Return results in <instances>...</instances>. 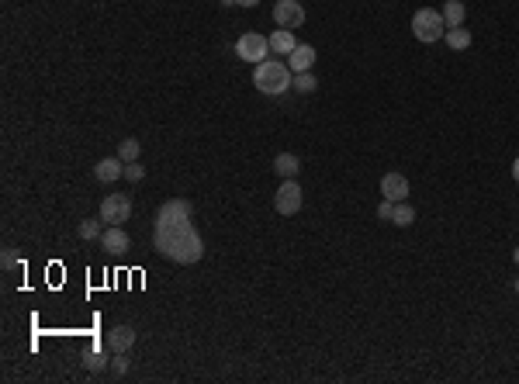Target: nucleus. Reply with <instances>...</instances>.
I'll return each instance as SVG.
<instances>
[{
	"mask_svg": "<svg viewBox=\"0 0 519 384\" xmlns=\"http://www.w3.org/2000/svg\"><path fill=\"white\" fill-rule=\"evenodd\" d=\"M274 21H277V28H301L305 25V7L298 4V0H277L274 4Z\"/></svg>",
	"mask_w": 519,
	"mask_h": 384,
	"instance_id": "nucleus-7",
	"label": "nucleus"
},
{
	"mask_svg": "<svg viewBox=\"0 0 519 384\" xmlns=\"http://www.w3.org/2000/svg\"><path fill=\"white\" fill-rule=\"evenodd\" d=\"M142 177H146V170L139 166V160H135V163H125V180H132V184H139Z\"/></svg>",
	"mask_w": 519,
	"mask_h": 384,
	"instance_id": "nucleus-22",
	"label": "nucleus"
},
{
	"mask_svg": "<svg viewBox=\"0 0 519 384\" xmlns=\"http://www.w3.org/2000/svg\"><path fill=\"white\" fill-rule=\"evenodd\" d=\"M235 55L242 59V62H263L267 55H270V39L267 35H256V32H246L239 42H235Z\"/></svg>",
	"mask_w": 519,
	"mask_h": 384,
	"instance_id": "nucleus-4",
	"label": "nucleus"
},
{
	"mask_svg": "<svg viewBox=\"0 0 519 384\" xmlns=\"http://www.w3.org/2000/svg\"><path fill=\"white\" fill-rule=\"evenodd\" d=\"M301 205H305V198H301L298 180H284V184L277 187V194H274V208H277V215H298Z\"/></svg>",
	"mask_w": 519,
	"mask_h": 384,
	"instance_id": "nucleus-5",
	"label": "nucleus"
},
{
	"mask_svg": "<svg viewBox=\"0 0 519 384\" xmlns=\"http://www.w3.org/2000/svg\"><path fill=\"white\" fill-rule=\"evenodd\" d=\"M298 94H315L319 90V80L312 76V73H294V83H291Z\"/></svg>",
	"mask_w": 519,
	"mask_h": 384,
	"instance_id": "nucleus-21",
	"label": "nucleus"
},
{
	"mask_svg": "<svg viewBox=\"0 0 519 384\" xmlns=\"http://www.w3.org/2000/svg\"><path fill=\"white\" fill-rule=\"evenodd\" d=\"M232 4H239V7H256L260 0H232Z\"/></svg>",
	"mask_w": 519,
	"mask_h": 384,
	"instance_id": "nucleus-27",
	"label": "nucleus"
},
{
	"mask_svg": "<svg viewBox=\"0 0 519 384\" xmlns=\"http://www.w3.org/2000/svg\"><path fill=\"white\" fill-rule=\"evenodd\" d=\"M412 35L419 39V42H440L443 35H447V21H443V11H436V7H422V11H415L412 14Z\"/></svg>",
	"mask_w": 519,
	"mask_h": 384,
	"instance_id": "nucleus-3",
	"label": "nucleus"
},
{
	"mask_svg": "<svg viewBox=\"0 0 519 384\" xmlns=\"http://www.w3.org/2000/svg\"><path fill=\"white\" fill-rule=\"evenodd\" d=\"M274 170H277L284 180H298V173H301V160H298L294 153H281V156L274 160Z\"/></svg>",
	"mask_w": 519,
	"mask_h": 384,
	"instance_id": "nucleus-15",
	"label": "nucleus"
},
{
	"mask_svg": "<svg viewBox=\"0 0 519 384\" xmlns=\"http://www.w3.org/2000/svg\"><path fill=\"white\" fill-rule=\"evenodd\" d=\"M253 83H256V90L260 94H284L291 83H294V73H291L288 62H274V59H263V62H256V69H253Z\"/></svg>",
	"mask_w": 519,
	"mask_h": 384,
	"instance_id": "nucleus-2",
	"label": "nucleus"
},
{
	"mask_svg": "<svg viewBox=\"0 0 519 384\" xmlns=\"http://www.w3.org/2000/svg\"><path fill=\"white\" fill-rule=\"evenodd\" d=\"M104 364H108V360H104V353H97V350H94V353H87V367H90V371H101Z\"/></svg>",
	"mask_w": 519,
	"mask_h": 384,
	"instance_id": "nucleus-24",
	"label": "nucleus"
},
{
	"mask_svg": "<svg viewBox=\"0 0 519 384\" xmlns=\"http://www.w3.org/2000/svg\"><path fill=\"white\" fill-rule=\"evenodd\" d=\"M392 221H395L399 228H408V225L415 221V212H412V205H408V201H395V212H392Z\"/></svg>",
	"mask_w": 519,
	"mask_h": 384,
	"instance_id": "nucleus-19",
	"label": "nucleus"
},
{
	"mask_svg": "<svg viewBox=\"0 0 519 384\" xmlns=\"http://www.w3.org/2000/svg\"><path fill=\"white\" fill-rule=\"evenodd\" d=\"M513 177H516V184H519V160L513 163Z\"/></svg>",
	"mask_w": 519,
	"mask_h": 384,
	"instance_id": "nucleus-28",
	"label": "nucleus"
},
{
	"mask_svg": "<svg viewBox=\"0 0 519 384\" xmlns=\"http://www.w3.org/2000/svg\"><path fill=\"white\" fill-rule=\"evenodd\" d=\"M76 232H80V239H87V242H90V239H101V235H104V228H101V215H97V219H83Z\"/></svg>",
	"mask_w": 519,
	"mask_h": 384,
	"instance_id": "nucleus-20",
	"label": "nucleus"
},
{
	"mask_svg": "<svg viewBox=\"0 0 519 384\" xmlns=\"http://www.w3.org/2000/svg\"><path fill=\"white\" fill-rule=\"evenodd\" d=\"M153 246L156 253H163L173 263H198L205 256V242L198 235V228L191 225V219H173V221H160L153 225Z\"/></svg>",
	"mask_w": 519,
	"mask_h": 384,
	"instance_id": "nucleus-1",
	"label": "nucleus"
},
{
	"mask_svg": "<svg viewBox=\"0 0 519 384\" xmlns=\"http://www.w3.org/2000/svg\"><path fill=\"white\" fill-rule=\"evenodd\" d=\"M516 294H519V277H516Z\"/></svg>",
	"mask_w": 519,
	"mask_h": 384,
	"instance_id": "nucleus-30",
	"label": "nucleus"
},
{
	"mask_svg": "<svg viewBox=\"0 0 519 384\" xmlns=\"http://www.w3.org/2000/svg\"><path fill=\"white\" fill-rule=\"evenodd\" d=\"M191 215H194V205H191L187 198H170L167 205H160V212H156L153 225H160V221H173V219H191Z\"/></svg>",
	"mask_w": 519,
	"mask_h": 384,
	"instance_id": "nucleus-8",
	"label": "nucleus"
},
{
	"mask_svg": "<svg viewBox=\"0 0 519 384\" xmlns=\"http://www.w3.org/2000/svg\"><path fill=\"white\" fill-rule=\"evenodd\" d=\"M125 367H128V360H125V353H118L115 357V374H125Z\"/></svg>",
	"mask_w": 519,
	"mask_h": 384,
	"instance_id": "nucleus-25",
	"label": "nucleus"
},
{
	"mask_svg": "<svg viewBox=\"0 0 519 384\" xmlns=\"http://www.w3.org/2000/svg\"><path fill=\"white\" fill-rule=\"evenodd\" d=\"M294 49H298V42H294V32H288V28H277V32L270 35V53L291 55Z\"/></svg>",
	"mask_w": 519,
	"mask_h": 384,
	"instance_id": "nucleus-14",
	"label": "nucleus"
},
{
	"mask_svg": "<svg viewBox=\"0 0 519 384\" xmlns=\"http://www.w3.org/2000/svg\"><path fill=\"white\" fill-rule=\"evenodd\" d=\"M139 153H142L139 139H121V142H118V160H121V163H135Z\"/></svg>",
	"mask_w": 519,
	"mask_h": 384,
	"instance_id": "nucleus-18",
	"label": "nucleus"
},
{
	"mask_svg": "<svg viewBox=\"0 0 519 384\" xmlns=\"http://www.w3.org/2000/svg\"><path fill=\"white\" fill-rule=\"evenodd\" d=\"M447 46L454 49V53H464V49H471V32L464 28V25H457V28H447Z\"/></svg>",
	"mask_w": 519,
	"mask_h": 384,
	"instance_id": "nucleus-16",
	"label": "nucleus"
},
{
	"mask_svg": "<svg viewBox=\"0 0 519 384\" xmlns=\"http://www.w3.org/2000/svg\"><path fill=\"white\" fill-rule=\"evenodd\" d=\"M132 219V198L128 194H108L104 205H101V221L108 225H125Z\"/></svg>",
	"mask_w": 519,
	"mask_h": 384,
	"instance_id": "nucleus-6",
	"label": "nucleus"
},
{
	"mask_svg": "<svg viewBox=\"0 0 519 384\" xmlns=\"http://www.w3.org/2000/svg\"><path fill=\"white\" fill-rule=\"evenodd\" d=\"M132 346H135V329L132 326H115L108 332V350L111 353H128Z\"/></svg>",
	"mask_w": 519,
	"mask_h": 384,
	"instance_id": "nucleus-11",
	"label": "nucleus"
},
{
	"mask_svg": "<svg viewBox=\"0 0 519 384\" xmlns=\"http://www.w3.org/2000/svg\"><path fill=\"white\" fill-rule=\"evenodd\" d=\"M392 212H395V201L381 198V205H378V219H381V221H392Z\"/></svg>",
	"mask_w": 519,
	"mask_h": 384,
	"instance_id": "nucleus-23",
	"label": "nucleus"
},
{
	"mask_svg": "<svg viewBox=\"0 0 519 384\" xmlns=\"http://www.w3.org/2000/svg\"><path fill=\"white\" fill-rule=\"evenodd\" d=\"M14 263H18V256H14V253L7 249V253H4V267H14Z\"/></svg>",
	"mask_w": 519,
	"mask_h": 384,
	"instance_id": "nucleus-26",
	"label": "nucleus"
},
{
	"mask_svg": "<svg viewBox=\"0 0 519 384\" xmlns=\"http://www.w3.org/2000/svg\"><path fill=\"white\" fill-rule=\"evenodd\" d=\"M94 177H97L101 184H115L118 177H125V163H121L118 156H111V160H101V163L94 166Z\"/></svg>",
	"mask_w": 519,
	"mask_h": 384,
	"instance_id": "nucleus-12",
	"label": "nucleus"
},
{
	"mask_svg": "<svg viewBox=\"0 0 519 384\" xmlns=\"http://www.w3.org/2000/svg\"><path fill=\"white\" fill-rule=\"evenodd\" d=\"M101 246H104L108 253L121 256V253L128 249V232H125L121 225H108V228H104V235H101Z\"/></svg>",
	"mask_w": 519,
	"mask_h": 384,
	"instance_id": "nucleus-10",
	"label": "nucleus"
},
{
	"mask_svg": "<svg viewBox=\"0 0 519 384\" xmlns=\"http://www.w3.org/2000/svg\"><path fill=\"white\" fill-rule=\"evenodd\" d=\"M288 66H291V73H308V69L315 66V49H312V46H298V49L288 55Z\"/></svg>",
	"mask_w": 519,
	"mask_h": 384,
	"instance_id": "nucleus-13",
	"label": "nucleus"
},
{
	"mask_svg": "<svg viewBox=\"0 0 519 384\" xmlns=\"http://www.w3.org/2000/svg\"><path fill=\"white\" fill-rule=\"evenodd\" d=\"M464 14H467L464 0H447V4H443V21H447V28H457V25H464Z\"/></svg>",
	"mask_w": 519,
	"mask_h": 384,
	"instance_id": "nucleus-17",
	"label": "nucleus"
},
{
	"mask_svg": "<svg viewBox=\"0 0 519 384\" xmlns=\"http://www.w3.org/2000/svg\"><path fill=\"white\" fill-rule=\"evenodd\" d=\"M381 198H388V201H408V177H402V173H385L381 177Z\"/></svg>",
	"mask_w": 519,
	"mask_h": 384,
	"instance_id": "nucleus-9",
	"label": "nucleus"
},
{
	"mask_svg": "<svg viewBox=\"0 0 519 384\" xmlns=\"http://www.w3.org/2000/svg\"><path fill=\"white\" fill-rule=\"evenodd\" d=\"M513 260H516V263H519V246H516V249H513Z\"/></svg>",
	"mask_w": 519,
	"mask_h": 384,
	"instance_id": "nucleus-29",
	"label": "nucleus"
}]
</instances>
